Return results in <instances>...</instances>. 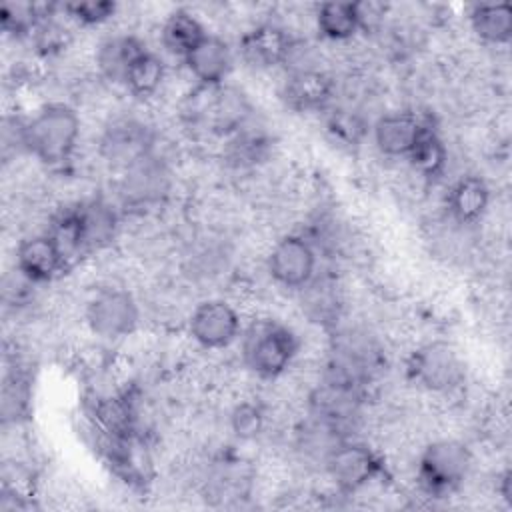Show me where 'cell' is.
Wrapping results in <instances>:
<instances>
[{"instance_id":"cell-1","label":"cell","mask_w":512,"mask_h":512,"mask_svg":"<svg viewBox=\"0 0 512 512\" xmlns=\"http://www.w3.org/2000/svg\"><path fill=\"white\" fill-rule=\"evenodd\" d=\"M78 138L80 116L64 102L46 104L24 122L26 152L52 168L62 166L72 158Z\"/></svg>"},{"instance_id":"cell-2","label":"cell","mask_w":512,"mask_h":512,"mask_svg":"<svg viewBox=\"0 0 512 512\" xmlns=\"http://www.w3.org/2000/svg\"><path fill=\"white\" fill-rule=\"evenodd\" d=\"M240 336L244 366L264 380L282 376L292 366L300 348L292 328L272 318L254 320Z\"/></svg>"},{"instance_id":"cell-3","label":"cell","mask_w":512,"mask_h":512,"mask_svg":"<svg viewBox=\"0 0 512 512\" xmlns=\"http://www.w3.org/2000/svg\"><path fill=\"white\" fill-rule=\"evenodd\" d=\"M184 114L194 126L220 136H232L248 124L250 106L244 94L230 86L198 84L196 92L186 100Z\"/></svg>"},{"instance_id":"cell-4","label":"cell","mask_w":512,"mask_h":512,"mask_svg":"<svg viewBox=\"0 0 512 512\" xmlns=\"http://www.w3.org/2000/svg\"><path fill=\"white\" fill-rule=\"evenodd\" d=\"M470 466L472 454L464 442L440 438L422 450L418 458V478L428 492L444 494L464 482Z\"/></svg>"},{"instance_id":"cell-5","label":"cell","mask_w":512,"mask_h":512,"mask_svg":"<svg viewBox=\"0 0 512 512\" xmlns=\"http://www.w3.org/2000/svg\"><path fill=\"white\" fill-rule=\"evenodd\" d=\"M86 324L102 340H120L130 336L140 318L134 296L124 288H100L86 304Z\"/></svg>"},{"instance_id":"cell-6","label":"cell","mask_w":512,"mask_h":512,"mask_svg":"<svg viewBox=\"0 0 512 512\" xmlns=\"http://www.w3.org/2000/svg\"><path fill=\"white\" fill-rule=\"evenodd\" d=\"M318 266V250L302 234H286L274 242L266 268L272 280L290 290L304 288L314 276Z\"/></svg>"},{"instance_id":"cell-7","label":"cell","mask_w":512,"mask_h":512,"mask_svg":"<svg viewBox=\"0 0 512 512\" xmlns=\"http://www.w3.org/2000/svg\"><path fill=\"white\" fill-rule=\"evenodd\" d=\"M412 378L428 392L448 394L464 380V362L446 342H428L410 358Z\"/></svg>"},{"instance_id":"cell-8","label":"cell","mask_w":512,"mask_h":512,"mask_svg":"<svg viewBox=\"0 0 512 512\" xmlns=\"http://www.w3.org/2000/svg\"><path fill=\"white\" fill-rule=\"evenodd\" d=\"M188 332L198 346L220 350L242 334V320L234 304L222 298H208L194 306L188 318Z\"/></svg>"},{"instance_id":"cell-9","label":"cell","mask_w":512,"mask_h":512,"mask_svg":"<svg viewBox=\"0 0 512 512\" xmlns=\"http://www.w3.org/2000/svg\"><path fill=\"white\" fill-rule=\"evenodd\" d=\"M324 468L342 492H356L380 474L382 460L366 444L344 438L330 452Z\"/></svg>"},{"instance_id":"cell-10","label":"cell","mask_w":512,"mask_h":512,"mask_svg":"<svg viewBox=\"0 0 512 512\" xmlns=\"http://www.w3.org/2000/svg\"><path fill=\"white\" fill-rule=\"evenodd\" d=\"M152 148V128L136 118H116L100 136V154L106 158V162L122 170L152 154Z\"/></svg>"},{"instance_id":"cell-11","label":"cell","mask_w":512,"mask_h":512,"mask_svg":"<svg viewBox=\"0 0 512 512\" xmlns=\"http://www.w3.org/2000/svg\"><path fill=\"white\" fill-rule=\"evenodd\" d=\"M70 264L50 232L30 234L16 248V268L34 284L52 282Z\"/></svg>"},{"instance_id":"cell-12","label":"cell","mask_w":512,"mask_h":512,"mask_svg":"<svg viewBox=\"0 0 512 512\" xmlns=\"http://www.w3.org/2000/svg\"><path fill=\"white\" fill-rule=\"evenodd\" d=\"M292 36L284 26L260 22L240 38V54L254 68H274L286 64L292 48Z\"/></svg>"},{"instance_id":"cell-13","label":"cell","mask_w":512,"mask_h":512,"mask_svg":"<svg viewBox=\"0 0 512 512\" xmlns=\"http://www.w3.org/2000/svg\"><path fill=\"white\" fill-rule=\"evenodd\" d=\"M282 98L296 112H320L334 98V80L318 68L290 70L282 86Z\"/></svg>"},{"instance_id":"cell-14","label":"cell","mask_w":512,"mask_h":512,"mask_svg":"<svg viewBox=\"0 0 512 512\" xmlns=\"http://www.w3.org/2000/svg\"><path fill=\"white\" fill-rule=\"evenodd\" d=\"M170 186V174L154 154L144 156L136 164L128 166L122 176V198L126 204L146 206L158 202Z\"/></svg>"},{"instance_id":"cell-15","label":"cell","mask_w":512,"mask_h":512,"mask_svg":"<svg viewBox=\"0 0 512 512\" xmlns=\"http://www.w3.org/2000/svg\"><path fill=\"white\" fill-rule=\"evenodd\" d=\"M428 124H424L414 112H388L382 114L372 126V138L376 148L390 158L408 156L420 134Z\"/></svg>"},{"instance_id":"cell-16","label":"cell","mask_w":512,"mask_h":512,"mask_svg":"<svg viewBox=\"0 0 512 512\" xmlns=\"http://www.w3.org/2000/svg\"><path fill=\"white\" fill-rule=\"evenodd\" d=\"M234 64L232 50L226 40L206 34L200 44L184 58V66L200 86L224 84Z\"/></svg>"},{"instance_id":"cell-17","label":"cell","mask_w":512,"mask_h":512,"mask_svg":"<svg viewBox=\"0 0 512 512\" xmlns=\"http://www.w3.org/2000/svg\"><path fill=\"white\" fill-rule=\"evenodd\" d=\"M490 188L484 178L466 174L460 176L448 190L446 208L456 224H476L488 210Z\"/></svg>"},{"instance_id":"cell-18","label":"cell","mask_w":512,"mask_h":512,"mask_svg":"<svg viewBox=\"0 0 512 512\" xmlns=\"http://www.w3.org/2000/svg\"><path fill=\"white\" fill-rule=\"evenodd\" d=\"M144 50L146 46L134 34H112L96 48V68L102 78L124 84L128 68Z\"/></svg>"},{"instance_id":"cell-19","label":"cell","mask_w":512,"mask_h":512,"mask_svg":"<svg viewBox=\"0 0 512 512\" xmlns=\"http://www.w3.org/2000/svg\"><path fill=\"white\" fill-rule=\"evenodd\" d=\"M472 32L486 44H506L512 38V8L508 2L474 4L468 14Z\"/></svg>"},{"instance_id":"cell-20","label":"cell","mask_w":512,"mask_h":512,"mask_svg":"<svg viewBox=\"0 0 512 512\" xmlns=\"http://www.w3.org/2000/svg\"><path fill=\"white\" fill-rule=\"evenodd\" d=\"M202 22L188 10H174L160 28V42L172 56L186 58L206 36Z\"/></svg>"},{"instance_id":"cell-21","label":"cell","mask_w":512,"mask_h":512,"mask_svg":"<svg viewBox=\"0 0 512 512\" xmlns=\"http://www.w3.org/2000/svg\"><path fill=\"white\" fill-rule=\"evenodd\" d=\"M314 22L322 38L346 42L360 30L358 6L356 2H322L316 6Z\"/></svg>"},{"instance_id":"cell-22","label":"cell","mask_w":512,"mask_h":512,"mask_svg":"<svg viewBox=\"0 0 512 512\" xmlns=\"http://www.w3.org/2000/svg\"><path fill=\"white\" fill-rule=\"evenodd\" d=\"M164 80H166L164 60L156 52L146 48L128 68L124 86L136 98H150L160 90Z\"/></svg>"},{"instance_id":"cell-23","label":"cell","mask_w":512,"mask_h":512,"mask_svg":"<svg viewBox=\"0 0 512 512\" xmlns=\"http://www.w3.org/2000/svg\"><path fill=\"white\" fill-rule=\"evenodd\" d=\"M300 292H302V308L314 322H322V324L336 322L342 300L334 282H330L328 278L314 276L304 288H300Z\"/></svg>"},{"instance_id":"cell-24","label":"cell","mask_w":512,"mask_h":512,"mask_svg":"<svg viewBox=\"0 0 512 512\" xmlns=\"http://www.w3.org/2000/svg\"><path fill=\"white\" fill-rule=\"evenodd\" d=\"M406 158L410 160L412 168L418 174H422L426 178H434L444 172L446 162H448V150H446L442 138L436 134V130L426 126Z\"/></svg>"},{"instance_id":"cell-25","label":"cell","mask_w":512,"mask_h":512,"mask_svg":"<svg viewBox=\"0 0 512 512\" xmlns=\"http://www.w3.org/2000/svg\"><path fill=\"white\" fill-rule=\"evenodd\" d=\"M46 18V14L40 12L38 6L28 2H8L0 8V22L4 32H10L14 36L32 34L40 22Z\"/></svg>"},{"instance_id":"cell-26","label":"cell","mask_w":512,"mask_h":512,"mask_svg":"<svg viewBox=\"0 0 512 512\" xmlns=\"http://www.w3.org/2000/svg\"><path fill=\"white\" fill-rule=\"evenodd\" d=\"M264 424V410L254 402H238L230 412V428L242 440H252L262 434Z\"/></svg>"},{"instance_id":"cell-27","label":"cell","mask_w":512,"mask_h":512,"mask_svg":"<svg viewBox=\"0 0 512 512\" xmlns=\"http://www.w3.org/2000/svg\"><path fill=\"white\" fill-rule=\"evenodd\" d=\"M116 2L110 0H86L64 6V12L82 26H98L108 22L116 14Z\"/></svg>"},{"instance_id":"cell-28","label":"cell","mask_w":512,"mask_h":512,"mask_svg":"<svg viewBox=\"0 0 512 512\" xmlns=\"http://www.w3.org/2000/svg\"><path fill=\"white\" fill-rule=\"evenodd\" d=\"M328 130L346 144H358L366 134V122L356 112L338 108L328 118Z\"/></svg>"},{"instance_id":"cell-29","label":"cell","mask_w":512,"mask_h":512,"mask_svg":"<svg viewBox=\"0 0 512 512\" xmlns=\"http://www.w3.org/2000/svg\"><path fill=\"white\" fill-rule=\"evenodd\" d=\"M498 494L502 496V500L512 502V472L504 470L498 478Z\"/></svg>"}]
</instances>
